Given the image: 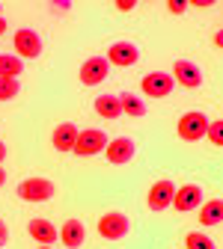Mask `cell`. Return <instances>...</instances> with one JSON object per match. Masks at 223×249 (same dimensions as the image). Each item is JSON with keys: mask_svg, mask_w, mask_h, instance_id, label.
<instances>
[{"mask_svg": "<svg viewBox=\"0 0 223 249\" xmlns=\"http://www.w3.org/2000/svg\"><path fill=\"white\" fill-rule=\"evenodd\" d=\"M208 122H211V119H208L205 113L190 110V113H184V116L179 119L176 134H179V140H184V142H197V140H203V137H205Z\"/></svg>", "mask_w": 223, "mask_h": 249, "instance_id": "1", "label": "cell"}, {"mask_svg": "<svg viewBox=\"0 0 223 249\" xmlns=\"http://www.w3.org/2000/svg\"><path fill=\"white\" fill-rule=\"evenodd\" d=\"M140 86H143V95L146 98H167L170 92L176 89V80L170 77V71H149L140 80Z\"/></svg>", "mask_w": 223, "mask_h": 249, "instance_id": "6", "label": "cell"}, {"mask_svg": "<svg viewBox=\"0 0 223 249\" xmlns=\"http://www.w3.org/2000/svg\"><path fill=\"white\" fill-rule=\"evenodd\" d=\"M12 45H15V56H18V59H36V56L42 53V39H39L36 30H30V27L15 30Z\"/></svg>", "mask_w": 223, "mask_h": 249, "instance_id": "3", "label": "cell"}, {"mask_svg": "<svg viewBox=\"0 0 223 249\" xmlns=\"http://www.w3.org/2000/svg\"><path fill=\"white\" fill-rule=\"evenodd\" d=\"M170 77H173L179 86H184V89H197V86H203V71H200L197 62H190V59H176Z\"/></svg>", "mask_w": 223, "mask_h": 249, "instance_id": "7", "label": "cell"}, {"mask_svg": "<svg viewBox=\"0 0 223 249\" xmlns=\"http://www.w3.org/2000/svg\"><path fill=\"white\" fill-rule=\"evenodd\" d=\"M128 231H131V220L119 211H110L99 220V234L104 240H122V237H128Z\"/></svg>", "mask_w": 223, "mask_h": 249, "instance_id": "4", "label": "cell"}, {"mask_svg": "<svg viewBox=\"0 0 223 249\" xmlns=\"http://www.w3.org/2000/svg\"><path fill=\"white\" fill-rule=\"evenodd\" d=\"M205 137H208V142L211 145H223V119H214V122H208V128H205Z\"/></svg>", "mask_w": 223, "mask_h": 249, "instance_id": "22", "label": "cell"}, {"mask_svg": "<svg viewBox=\"0 0 223 249\" xmlns=\"http://www.w3.org/2000/svg\"><path fill=\"white\" fill-rule=\"evenodd\" d=\"M107 74H110V66H107L104 56H89L81 66V83L83 86H99L107 80Z\"/></svg>", "mask_w": 223, "mask_h": 249, "instance_id": "9", "label": "cell"}, {"mask_svg": "<svg viewBox=\"0 0 223 249\" xmlns=\"http://www.w3.org/2000/svg\"><path fill=\"white\" fill-rule=\"evenodd\" d=\"M119 107H122V116H134V119L146 116V104H143L140 95H134V92H122V95H119Z\"/></svg>", "mask_w": 223, "mask_h": 249, "instance_id": "17", "label": "cell"}, {"mask_svg": "<svg viewBox=\"0 0 223 249\" xmlns=\"http://www.w3.org/2000/svg\"><path fill=\"white\" fill-rule=\"evenodd\" d=\"M3 160H6V142L0 140V166H3Z\"/></svg>", "mask_w": 223, "mask_h": 249, "instance_id": "26", "label": "cell"}, {"mask_svg": "<svg viewBox=\"0 0 223 249\" xmlns=\"http://www.w3.org/2000/svg\"><path fill=\"white\" fill-rule=\"evenodd\" d=\"M6 240H9V229H6L3 220H0V246H6Z\"/></svg>", "mask_w": 223, "mask_h": 249, "instance_id": "25", "label": "cell"}, {"mask_svg": "<svg viewBox=\"0 0 223 249\" xmlns=\"http://www.w3.org/2000/svg\"><path fill=\"white\" fill-rule=\"evenodd\" d=\"M24 71V62L15 53H0V77H12L18 80V74Z\"/></svg>", "mask_w": 223, "mask_h": 249, "instance_id": "19", "label": "cell"}, {"mask_svg": "<svg viewBox=\"0 0 223 249\" xmlns=\"http://www.w3.org/2000/svg\"><path fill=\"white\" fill-rule=\"evenodd\" d=\"M18 92H21L18 80H12V77H0V101H12Z\"/></svg>", "mask_w": 223, "mask_h": 249, "instance_id": "21", "label": "cell"}, {"mask_svg": "<svg viewBox=\"0 0 223 249\" xmlns=\"http://www.w3.org/2000/svg\"><path fill=\"white\" fill-rule=\"evenodd\" d=\"M27 231H30V237H33L39 246H51V243L57 240V226H54L51 220H42V216L30 220V223H27Z\"/></svg>", "mask_w": 223, "mask_h": 249, "instance_id": "14", "label": "cell"}, {"mask_svg": "<svg viewBox=\"0 0 223 249\" xmlns=\"http://www.w3.org/2000/svg\"><path fill=\"white\" fill-rule=\"evenodd\" d=\"M116 9L119 12H131L134 9V0H116Z\"/></svg>", "mask_w": 223, "mask_h": 249, "instance_id": "24", "label": "cell"}, {"mask_svg": "<svg viewBox=\"0 0 223 249\" xmlns=\"http://www.w3.org/2000/svg\"><path fill=\"white\" fill-rule=\"evenodd\" d=\"M173 193H176V184L173 181H155L152 184V190H149V196H146V205H149V211H164V208H170L173 205Z\"/></svg>", "mask_w": 223, "mask_h": 249, "instance_id": "10", "label": "cell"}, {"mask_svg": "<svg viewBox=\"0 0 223 249\" xmlns=\"http://www.w3.org/2000/svg\"><path fill=\"white\" fill-rule=\"evenodd\" d=\"M104 158H107L113 166H122V163H128V160L134 158V140H128V137L107 140V145H104Z\"/></svg>", "mask_w": 223, "mask_h": 249, "instance_id": "12", "label": "cell"}, {"mask_svg": "<svg viewBox=\"0 0 223 249\" xmlns=\"http://www.w3.org/2000/svg\"><path fill=\"white\" fill-rule=\"evenodd\" d=\"M223 223V202L220 199H208L200 205V226L211 229V226H220Z\"/></svg>", "mask_w": 223, "mask_h": 249, "instance_id": "16", "label": "cell"}, {"mask_svg": "<svg viewBox=\"0 0 223 249\" xmlns=\"http://www.w3.org/2000/svg\"><path fill=\"white\" fill-rule=\"evenodd\" d=\"M57 196V187L48 178H27L18 184V199L24 202H48Z\"/></svg>", "mask_w": 223, "mask_h": 249, "instance_id": "2", "label": "cell"}, {"mask_svg": "<svg viewBox=\"0 0 223 249\" xmlns=\"http://www.w3.org/2000/svg\"><path fill=\"white\" fill-rule=\"evenodd\" d=\"M3 181H6V172H3V166H0V187H3Z\"/></svg>", "mask_w": 223, "mask_h": 249, "instance_id": "29", "label": "cell"}, {"mask_svg": "<svg viewBox=\"0 0 223 249\" xmlns=\"http://www.w3.org/2000/svg\"><path fill=\"white\" fill-rule=\"evenodd\" d=\"M104 145H107L104 131H99V128H86V131L78 134V142H75L72 151L78 154V158H92V154H101Z\"/></svg>", "mask_w": 223, "mask_h": 249, "instance_id": "5", "label": "cell"}, {"mask_svg": "<svg viewBox=\"0 0 223 249\" xmlns=\"http://www.w3.org/2000/svg\"><path fill=\"white\" fill-rule=\"evenodd\" d=\"M78 128L72 122H62V124H57L54 128V137H51V142H54V148L57 151H72L75 148V142H78Z\"/></svg>", "mask_w": 223, "mask_h": 249, "instance_id": "15", "label": "cell"}, {"mask_svg": "<svg viewBox=\"0 0 223 249\" xmlns=\"http://www.w3.org/2000/svg\"><path fill=\"white\" fill-rule=\"evenodd\" d=\"M3 33H6V18L0 15V36H3Z\"/></svg>", "mask_w": 223, "mask_h": 249, "instance_id": "28", "label": "cell"}, {"mask_svg": "<svg viewBox=\"0 0 223 249\" xmlns=\"http://www.w3.org/2000/svg\"><path fill=\"white\" fill-rule=\"evenodd\" d=\"M184 249H217V246H214V240L208 234L190 231V234H184Z\"/></svg>", "mask_w": 223, "mask_h": 249, "instance_id": "20", "label": "cell"}, {"mask_svg": "<svg viewBox=\"0 0 223 249\" xmlns=\"http://www.w3.org/2000/svg\"><path fill=\"white\" fill-rule=\"evenodd\" d=\"M167 9H170L173 15H182V12L187 9V3H184V0H170V3H167Z\"/></svg>", "mask_w": 223, "mask_h": 249, "instance_id": "23", "label": "cell"}, {"mask_svg": "<svg viewBox=\"0 0 223 249\" xmlns=\"http://www.w3.org/2000/svg\"><path fill=\"white\" fill-rule=\"evenodd\" d=\"M200 205H203V187H197V184H184L173 193V208L182 211V213L197 211Z\"/></svg>", "mask_w": 223, "mask_h": 249, "instance_id": "11", "label": "cell"}, {"mask_svg": "<svg viewBox=\"0 0 223 249\" xmlns=\"http://www.w3.org/2000/svg\"><path fill=\"white\" fill-rule=\"evenodd\" d=\"M194 6H200V9H208V6H211V0H194Z\"/></svg>", "mask_w": 223, "mask_h": 249, "instance_id": "27", "label": "cell"}, {"mask_svg": "<svg viewBox=\"0 0 223 249\" xmlns=\"http://www.w3.org/2000/svg\"><path fill=\"white\" fill-rule=\"evenodd\" d=\"M137 59H140V51L131 42H113L110 51H107V66L131 69V66H137Z\"/></svg>", "mask_w": 223, "mask_h": 249, "instance_id": "8", "label": "cell"}, {"mask_svg": "<svg viewBox=\"0 0 223 249\" xmlns=\"http://www.w3.org/2000/svg\"><path fill=\"white\" fill-rule=\"evenodd\" d=\"M95 113L101 119H119L122 107H119V95H99L95 98Z\"/></svg>", "mask_w": 223, "mask_h": 249, "instance_id": "18", "label": "cell"}, {"mask_svg": "<svg viewBox=\"0 0 223 249\" xmlns=\"http://www.w3.org/2000/svg\"><path fill=\"white\" fill-rule=\"evenodd\" d=\"M39 249H51V246H39Z\"/></svg>", "mask_w": 223, "mask_h": 249, "instance_id": "30", "label": "cell"}, {"mask_svg": "<svg viewBox=\"0 0 223 249\" xmlns=\"http://www.w3.org/2000/svg\"><path fill=\"white\" fill-rule=\"evenodd\" d=\"M57 237L62 240V246H66V249H78L86 240V229H83L81 220H66V223L57 229Z\"/></svg>", "mask_w": 223, "mask_h": 249, "instance_id": "13", "label": "cell"}]
</instances>
